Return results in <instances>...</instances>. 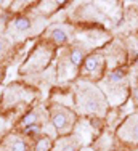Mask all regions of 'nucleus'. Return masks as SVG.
<instances>
[{
	"label": "nucleus",
	"instance_id": "1",
	"mask_svg": "<svg viewBox=\"0 0 138 151\" xmlns=\"http://www.w3.org/2000/svg\"><path fill=\"white\" fill-rule=\"evenodd\" d=\"M14 26H16L18 31H27L29 27H31V23H29L27 18H19V19H16Z\"/></svg>",
	"mask_w": 138,
	"mask_h": 151
},
{
	"label": "nucleus",
	"instance_id": "2",
	"mask_svg": "<svg viewBox=\"0 0 138 151\" xmlns=\"http://www.w3.org/2000/svg\"><path fill=\"white\" fill-rule=\"evenodd\" d=\"M53 125L56 129H63L66 125V116L64 114H55L53 116Z\"/></svg>",
	"mask_w": 138,
	"mask_h": 151
},
{
	"label": "nucleus",
	"instance_id": "3",
	"mask_svg": "<svg viewBox=\"0 0 138 151\" xmlns=\"http://www.w3.org/2000/svg\"><path fill=\"white\" fill-rule=\"evenodd\" d=\"M98 63H100V60H98L96 56H90V58H87V61H85L87 71H95L96 66H98Z\"/></svg>",
	"mask_w": 138,
	"mask_h": 151
},
{
	"label": "nucleus",
	"instance_id": "4",
	"mask_svg": "<svg viewBox=\"0 0 138 151\" xmlns=\"http://www.w3.org/2000/svg\"><path fill=\"white\" fill-rule=\"evenodd\" d=\"M53 37H55L58 42H64L68 39V35H66V32L61 31V29H53Z\"/></svg>",
	"mask_w": 138,
	"mask_h": 151
},
{
	"label": "nucleus",
	"instance_id": "5",
	"mask_svg": "<svg viewBox=\"0 0 138 151\" xmlns=\"http://www.w3.org/2000/svg\"><path fill=\"white\" fill-rule=\"evenodd\" d=\"M35 119H37V116H35V113H29L26 117H24V125L26 127H31V125H34V122H35Z\"/></svg>",
	"mask_w": 138,
	"mask_h": 151
},
{
	"label": "nucleus",
	"instance_id": "6",
	"mask_svg": "<svg viewBox=\"0 0 138 151\" xmlns=\"http://www.w3.org/2000/svg\"><path fill=\"white\" fill-rule=\"evenodd\" d=\"M71 61H72V64H80V63H82V53L79 52V50L72 52V55H71Z\"/></svg>",
	"mask_w": 138,
	"mask_h": 151
},
{
	"label": "nucleus",
	"instance_id": "7",
	"mask_svg": "<svg viewBox=\"0 0 138 151\" xmlns=\"http://www.w3.org/2000/svg\"><path fill=\"white\" fill-rule=\"evenodd\" d=\"M12 151H26V145H24V142L16 140V142L13 143V146H12Z\"/></svg>",
	"mask_w": 138,
	"mask_h": 151
},
{
	"label": "nucleus",
	"instance_id": "8",
	"mask_svg": "<svg viewBox=\"0 0 138 151\" xmlns=\"http://www.w3.org/2000/svg\"><path fill=\"white\" fill-rule=\"evenodd\" d=\"M111 81H119V79H122L124 77V71H116V73H112L111 76Z\"/></svg>",
	"mask_w": 138,
	"mask_h": 151
},
{
	"label": "nucleus",
	"instance_id": "9",
	"mask_svg": "<svg viewBox=\"0 0 138 151\" xmlns=\"http://www.w3.org/2000/svg\"><path fill=\"white\" fill-rule=\"evenodd\" d=\"M34 132H37V127H34V125L27 127V134H34Z\"/></svg>",
	"mask_w": 138,
	"mask_h": 151
},
{
	"label": "nucleus",
	"instance_id": "10",
	"mask_svg": "<svg viewBox=\"0 0 138 151\" xmlns=\"http://www.w3.org/2000/svg\"><path fill=\"white\" fill-rule=\"evenodd\" d=\"M0 50H2V42H0Z\"/></svg>",
	"mask_w": 138,
	"mask_h": 151
}]
</instances>
